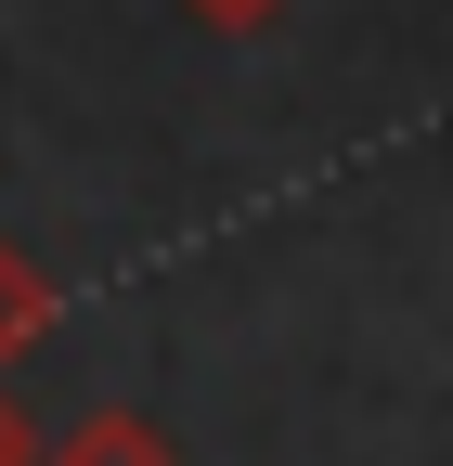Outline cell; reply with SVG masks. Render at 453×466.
Instances as JSON below:
<instances>
[{
	"label": "cell",
	"instance_id": "1",
	"mask_svg": "<svg viewBox=\"0 0 453 466\" xmlns=\"http://www.w3.org/2000/svg\"><path fill=\"white\" fill-rule=\"evenodd\" d=\"M52 466H182V441H168L156 415H130V401H104V415H78L65 441H52Z\"/></svg>",
	"mask_w": 453,
	"mask_h": 466
},
{
	"label": "cell",
	"instance_id": "2",
	"mask_svg": "<svg viewBox=\"0 0 453 466\" xmlns=\"http://www.w3.org/2000/svg\"><path fill=\"white\" fill-rule=\"evenodd\" d=\"M52 311H65V299H52V272L14 247V233H0V363H14V350H39V337H52Z\"/></svg>",
	"mask_w": 453,
	"mask_h": 466
},
{
	"label": "cell",
	"instance_id": "3",
	"mask_svg": "<svg viewBox=\"0 0 453 466\" xmlns=\"http://www.w3.org/2000/svg\"><path fill=\"white\" fill-rule=\"evenodd\" d=\"M182 14H195V26H220V39H247V26L286 14V0H182Z\"/></svg>",
	"mask_w": 453,
	"mask_h": 466
},
{
	"label": "cell",
	"instance_id": "4",
	"mask_svg": "<svg viewBox=\"0 0 453 466\" xmlns=\"http://www.w3.org/2000/svg\"><path fill=\"white\" fill-rule=\"evenodd\" d=\"M0 466H39V428L14 415V389H0Z\"/></svg>",
	"mask_w": 453,
	"mask_h": 466
}]
</instances>
